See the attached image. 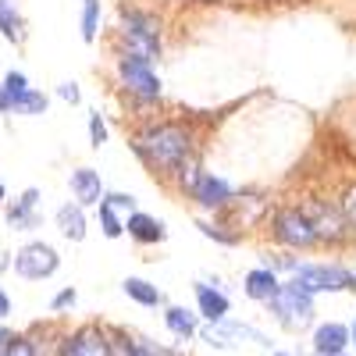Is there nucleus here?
Here are the masks:
<instances>
[{
	"mask_svg": "<svg viewBox=\"0 0 356 356\" xmlns=\"http://www.w3.org/2000/svg\"><path fill=\"white\" fill-rule=\"evenodd\" d=\"M289 282L300 285L307 296L353 292V271L346 264H300V271H296Z\"/></svg>",
	"mask_w": 356,
	"mask_h": 356,
	"instance_id": "39448f33",
	"label": "nucleus"
},
{
	"mask_svg": "<svg viewBox=\"0 0 356 356\" xmlns=\"http://www.w3.org/2000/svg\"><path fill=\"white\" fill-rule=\"evenodd\" d=\"M11 339H15V335L4 328V324H0V356H4V349H8V342H11Z\"/></svg>",
	"mask_w": 356,
	"mask_h": 356,
	"instance_id": "e433bc0d",
	"label": "nucleus"
},
{
	"mask_svg": "<svg viewBox=\"0 0 356 356\" xmlns=\"http://www.w3.org/2000/svg\"><path fill=\"white\" fill-rule=\"evenodd\" d=\"M164 328L178 339V342H193L203 328H200V314L196 310H186V307H164Z\"/></svg>",
	"mask_w": 356,
	"mask_h": 356,
	"instance_id": "f3484780",
	"label": "nucleus"
},
{
	"mask_svg": "<svg viewBox=\"0 0 356 356\" xmlns=\"http://www.w3.org/2000/svg\"><path fill=\"white\" fill-rule=\"evenodd\" d=\"M75 300H79V292H75V289L68 285V289H61V292H57L54 300H50V310H54V314H61V310L75 307Z\"/></svg>",
	"mask_w": 356,
	"mask_h": 356,
	"instance_id": "473e14b6",
	"label": "nucleus"
},
{
	"mask_svg": "<svg viewBox=\"0 0 356 356\" xmlns=\"http://www.w3.org/2000/svg\"><path fill=\"white\" fill-rule=\"evenodd\" d=\"M4 356H40V346L29 339V335H15L4 349Z\"/></svg>",
	"mask_w": 356,
	"mask_h": 356,
	"instance_id": "7c9ffc66",
	"label": "nucleus"
},
{
	"mask_svg": "<svg viewBox=\"0 0 356 356\" xmlns=\"http://www.w3.org/2000/svg\"><path fill=\"white\" fill-rule=\"evenodd\" d=\"M118 82L139 104H157L164 97V86H161V75L154 72V65L132 61V57H122V54H118Z\"/></svg>",
	"mask_w": 356,
	"mask_h": 356,
	"instance_id": "423d86ee",
	"label": "nucleus"
},
{
	"mask_svg": "<svg viewBox=\"0 0 356 356\" xmlns=\"http://www.w3.org/2000/svg\"><path fill=\"white\" fill-rule=\"evenodd\" d=\"M235 196H239V193L228 186V178H221V175H214V171H207V175L200 178V186L193 189L196 207H200V211H211V214H225Z\"/></svg>",
	"mask_w": 356,
	"mask_h": 356,
	"instance_id": "9d476101",
	"label": "nucleus"
},
{
	"mask_svg": "<svg viewBox=\"0 0 356 356\" xmlns=\"http://www.w3.org/2000/svg\"><path fill=\"white\" fill-rule=\"evenodd\" d=\"M118 33H136V36L161 40L164 22H161V15L146 11V8H122V15H118Z\"/></svg>",
	"mask_w": 356,
	"mask_h": 356,
	"instance_id": "2eb2a0df",
	"label": "nucleus"
},
{
	"mask_svg": "<svg viewBox=\"0 0 356 356\" xmlns=\"http://www.w3.org/2000/svg\"><path fill=\"white\" fill-rule=\"evenodd\" d=\"M267 228H271V239L285 250H314V246H321L310 218L300 211V203L275 207L271 218H267Z\"/></svg>",
	"mask_w": 356,
	"mask_h": 356,
	"instance_id": "7ed1b4c3",
	"label": "nucleus"
},
{
	"mask_svg": "<svg viewBox=\"0 0 356 356\" xmlns=\"http://www.w3.org/2000/svg\"><path fill=\"white\" fill-rule=\"evenodd\" d=\"M353 292H356V271H353Z\"/></svg>",
	"mask_w": 356,
	"mask_h": 356,
	"instance_id": "79ce46f5",
	"label": "nucleus"
},
{
	"mask_svg": "<svg viewBox=\"0 0 356 356\" xmlns=\"http://www.w3.org/2000/svg\"><path fill=\"white\" fill-rule=\"evenodd\" d=\"M271 356H292V353H282V349H278V353H271Z\"/></svg>",
	"mask_w": 356,
	"mask_h": 356,
	"instance_id": "a19ab883",
	"label": "nucleus"
},
{
	"mask_svg": "<svg viewBox=\"0 0 356 356\" xmlns=\"http://www.w3.org/2000/svg\"><path fill=\"white\" fill-rule=\"evenodd\" d=\"M339 211H342V218L349 221V228L356 232V182H349V186H342V193H339Z\"/></svg>",
	"mask_w": 356,
	"mask_h": 356,
	"instance_id": "cd10ccee",
	"label": "nucleus"
},
{
	"mask_svg": "<svg viewBox=\"0 0 356 356\" xmlns=\"http://www.w3.org/2000/svg\"><path fill=\"white\" fill-rule=\"evenodd\" d=\"M0 89H4V93H8V100H11V111H15V104L29 93V89H33V86H29V79L22 75V72H8L4 75V82H0Z\"/></svg>",
	"mask_w": 356,
	"mask_h": 356,
	"instance_id": "bb28decb",
	"label": "nucleus"
},
{
	"mask_svg": "<svg viewBox=\"0 0 356 356\" xmlns=\"http://www.w3.org/2000/svg\"><path fill=\"white\" fill-rule=\"evenodd\" d=\"M68 186H72V196H75L79 207H100L104 196H107L104 193V178L93 168H75L68 175Z\"/></svg>",
	"mask_w": 356,
	"mask_h": 356,
	"instance_id": "ddd939ff",
	"label": "nucleus"
},
{
	"mask_svg": "<svg viewBox=\"0 0 356 356\" xmlns=\"http://www.w3.org/2000/svg\"><path fill=\"white\" fill-rule=\"evenodd\" d=\"M36 203H40V189H25L22 200H15L8 207V225L18 228V232L36 228Z\"/></svg>",
	"mask_w": 356,
	"mask_h": 356,
	"instance_id": "a211bd4d",
	"label": "nucleus"
},
{
	"mask_svg": "<svg viewBox=\"0 0 356 356\" xmlns=\"http://www.w3.org/2000/svg\"><path fill=\"white\" fill-rule=\"evenodd\" d=\"M97 211H100V228H104L107 239H122V235H125V218L118 214L114 207H107V203H100Z\"/></svg>",
	"mask_w": 356,
	"mask_h": 356,
	"instance_id": "393cba45",
	"label": "nucleus"
},
{
	"mask_svg": "<svg viewBox=\"0 0 356 356\" xmlns=\"http://www.w3.org/2000/svg\"><path fill=\"white\" fill-rule=\"evenodd\" d=\"M100 36V0H82V40L93 43Z\"/></svg>",
	"mask_w": 356,
	"mask_h": 356,
	"instance_id": "5701e85b",
	"label": "nucleus"
},
{
	"mask_svg": "<svg viewBox=\"0 0 356 356\" xmlns=\"http://www.w3.org/2000/svg\"><path fill=\"white\" fill-rule=\"evenodd\" d=\"M125 232H129V239H136L143 246H157V243L168 239L164 221H157L154 214H143V211H136L132 218H125Z\"/></svg>",
	"mask_w": 356,
	"mask_h": 356,
	"instance_id": "dca6fc26",
	"label": "nucleus"
},
{
	"mask_svg": "<svg viewBox=\"0 0 356 356\" xmlns=\"http://www.w3.org/2000/svg\"><path fill=\"white\" fill-rule=\"evenodd\" d=\"M157 356H182V353H178V349H168V346H161V353Z\"/></svg>",
	"mask_w": 356,
	"mask_h": 356,
	"instance_id": "58836bf2",
	"label": "nucleus"
},
{
	"mask_svg": "<svg viewBox=\"0 0 356 356\" xmlns=\"http://www.w3.org/2000/svg\"><path fill=\"white\" fill-rule=\"evenodd\" d=\"M193 292H196V314H200L207 324H225V321H228L232 300L218 289V282H196Z\"/></svg>",
	"mask_w": 356,
	"mask_h": 356,
	"instance_id": "f8f14e48",
	"label": "nucleus"
},
{
	"mask_svg": "<svg viewBox=\"0 0 356 356\" xmlns=\"http://www.w3.org/2000/svg\"><path fill=\"white\" fill-rule=\"evenodd\" d=\"M349 332H353V349H356V317H353V324H349Z\"/></svg>",
	"mask_w": 356,
	"mask_h": 356,
	"instance_id": "ea45409f",
	"label": "nucleus"
},
{
	"mask_svg": "<svg viewBox=\"0 0 356 356\" xmlns=\"http://www.w3.org/2000/svg\"><path fill=\"white\" fill-rule=\"evenodd\" d=\"M300 264H303V260H296L292 253H267V257H264V267H271L275 275H278V271L296 275V271H300Z\"/></svg>",
	"mask_w": 356,
	"mask_h": 356,
	"instance_id": "c85d7f7f",
	"label": "nucleus"
},
{
	"mask_svg": "<svg viewBox=\"0 0 356 356\" xmlns=\"http://www.w3.org/2000/svg\"><path fill=\"white\" fill-rule=\"evenodd\" d=\"M243 292H246V300H253V303H271L275 296L282 292V278L271 271V267H253V271H246V278H243Z\"/></svg>",
	"mask_w": 356,
	"mask_h": 356,
	"instance_id": "4468645a",
	"label": "nucleus"
},
{
	"mask_svg": "<svg viewBox=\"0 0 356 356\" xmlns=\"http://www.w3.org/2000/svg\"><path fill=\"white\" fill-rule=\"evenodd\" d=\"M207 239H214V243H221V246H239V232H232L225 221H200L196 225Z\"/></svg>",
	"mask_w": 356,
	"mask_h": 356,
	"instance_id": "b1692460",
	"label": "nucleus"
},
{
	"mask_svg": "<svg viewBox=\"0 0 356 356\" xmlns=\"http://www.w3.org/2000/svg\"><path fill=\"white\" fill-rule=\"evenodd\" d=\"M57 267H61V257H57V250L50 243H25L18 253H15V271L25 278V282H43L50 278Z\"/></svg>",
	"mask_w": 356,
	"mask_h": 356,
	"instance_id": "0eeeda50",
	"label": "nucleus"
},
{
	"mask_svg": "<svg viewBox=\"0 0 356 356\" xmlns=\"http://www.w3.org/2000/svg\"><path fill=\"white\" fill-rule=\"evenodd\" d=\"M0 203H4V186H0Z\"/></svg>",
	"mask_w": 356,
	"mask_h": 356,
	"instance_id": "37998d69",
	"label": "nucleus"
},
{
	"mask_svg": "<svg viewBox=\"0 0 356 356\" xmlns=\"http://www.w3.org/2000/svg\"><path fill=\"white\" fill-rule=\"evenodd\" d=\"M47 93H40V89H29V93L15 104V114H29V118H36V114H47Z\"/></svg>",
	"mask_w": 356,
	"mask_h": 356,
	"instance_id": "a878e982",
	"label": "nucleus"
},
{
	"mask_svg": "<svg viewBox=\"0 0 356 356\" xmlns=\"http://www.w3.org/2000/svg\"><path fill=\"white\" fill-rule=\"evenodd\" d=\"M157 353H161V346H157V342H150V339H136L132 356H157Z\"/></svg>",
	"mask_w": 356,
	"mask_h": 356,
	"instance_id": "f704fd0d",
	"label": "nucleus"
},
{
	"mask_svg": "<svg viewBox=\"0 0 356 356\" xmlns=\"http://www.w3.org/2000/svg\"><path fill=\"white\" fill-rule=\"evenodd\" d=\"M218 218H225V225L232 232H243V225L250 228V225H260L264 218H271V200H264L257 193H239V196L232 200L228 211L218 214Z\"/></svg>",
	"mask_w": 356,
	"mask_h": 356,
	"instance_id": "1a4fd4ad",
	"label": "nucleus"
},
{
	"mask_svg": "<svg viewBox=\"0 0 356 356\" xmlns=\"http://www.w3.org/2000/svg\"><path fill=\"white\" fill-rule=\"evenodd\" d=\"M8 267H11V257H8V253H0V271H8Z\"/></svg>",
	"mask_w": 356,
	"mask_h": 356,
	"instance_id": "4c0bfd02",
	"label": "nucleus"
},
{
	"mask_svg": "<svg viewBox=\"0 0 356 356\" xmlns=\"http://www.w3.org/2000/svg\"><path fill=\"white\" fill-rule=\"evenodd\" d=\"M136 157L161 178H171L175 168L196 154V136L186 122H150L132 136Z\"/></svg>",
	"mask_w": 356,
	"mask_h": 356,
	"instance_id": "f257e3e1",
	"label": "nucleus"
},
{
	"mask_svg": "<svg viewBox=\"0 0 356 356\" xmlns=\"http://www.w3.org/2000/svg\"><path fill=\"white\" fill-rule=\"evenodd\" d=\"M0 36L8 43H25V22L18 11V0H0Z\"/></svg>",
	"mask_w": 356,
	"mask_h": 356,
	"instance_id": "aec40b11",
	"label": "nucleus"
},
{
	"mask_svg": "<svg viewBox=\"0 0 356 356\" xmlns=\"http://www.w3.org/2000/svg\"><path fill=\"white\" fill-rule=\"evenodd\" d=\"M353 346V332L342 321H324L310 335V356H346Z\"/></svg>",
	"mask_w": 356,
	"mask_h": 356,
	"instance_id": "9b49d317",
	"label": "nucleus"
},
{
	"mask_svg": "<svg viewBox=\"0 0 356 356\" xmlns=\"http://www.w3.org/2000/svg\"><path fill=\"white\" fill-rule=\"evenodd\" d=\"M207 171H203V161H200V154H193V157H186L182 164L175 168V175H171V186L178 189V193H189L193 196V189L200 186V178H203Z\"/></svg>",
	"mask_w": 356,
	"mask_h": 356,
	"instance_id": "4be33fe9",
	"label": "nucleus"
},
{
	"mask_svg": "<svg viewBox=\"0 0 356 356\" xmlns=\"http://www.w3.org/2000/svg\"><path fill=\"white\" fill-rule=\"evenodd\" d=\"M104 203H107V207H114L118 214H129V218L136 214V196H132V193H107V196H104Z\"/></svg>",
	"mask_w": 356,
	"mask_h": 356,
	"instance_id": "2f4dec72",
	"label": "nucleus"
},
{
	"mask_svg": "<svg viewBox=\"0 0 356 356\" xmlns=\"http://www.w3.org/2000/svg\"><path fill=\"white\" fill-rule=\"evenodd\" d=\"M57 97H61L65 104H79L82 89H79V82H61V86H57Z\"/></svg>",
	"mask_w": 356,
	"mask_h": 356,
	"instance_id": "72a5a7b5",
	"label": "nucleus"
},
{
	"mask_svg": "<svg viewBox=\"0 0 356 356\" xmlns=\"http://www.w3.org/2000/svg\"><path fill=\"white\" fill-rule=\"evenodd\" d=\"M57 228H61L65 239L82 243V239H86V207H79V203H65L61 211H57Z\"/></svg>",
	"mask_w": 356,
	"mask_h": 356,
	"instance_id": "6ab92c4d",
	"label": "nucleus"
},
{
	"mask_svg": "<svg viewBox=\"0 0 356 356\" xmlns=\"http://www.w3.org/2000/svg\"><path fill=\"white\" fill-rule=\"evenodd\" d=\"M267 310H271V317L282 324L285 332H303L314 324V296H307L300 285L292 282H282V292L275 296L271 303H267Z\"/></svg>",
	"mask_w": 356,
	"mask_h": 356,
	"instance_id": "20e7f679",
	"label": "nucleus"
},
{
	"mask_svg": "<svg viewBox=\"0 0 356 356\" xmlns=\"http://www.w3.org/2000/svg\"><path fill=\"white\" fill-rule=\"evenodd\" d=\"M122 289H125L129 300H132V303H139V307H168L164 292H161L154 282H146V278H125V282H122Z\"/></svg>",
	"mask_w": 356,
	"mask_h": 356,
	"instance_id": "412c9836",
	"label": "nucleus"
},
{
	"mask_svg": "<svg viewBox=\"0 0 356 356\" xmlns=\"http://www.w3.org/2000/svg\"><path fill=\"white\" fill-rule=\"evenodd\" d=\"M300 211L310 218V225H314V232H317L321 246L339 250V246L356 243V232H353L349 221L342 218L339 203H332V200H324V196H314V193H310V196L300 200Z\"/></svg>",
	"mask_w": 356,
	"mask_h": 356,
	"instance_id": "f03ea898",
	"label": "nucleus"
},
{
	"mask_svg": "<svg viewBox=\"0 0 356 356\" xmlns=\"http://www.w3.org/2000/svg\"><path fill=\"white\" fill-rule=\"evenodd\" d=\"M346 356H353V353H346Z\"/></svg>",
	"mask_w": 356,
	"mask_h": 356,
	"instance_id": "c03bdc74",
	"label": "nucleus"
},
{
	"mask_svg": "<svg viewBox=\"0 0 356 356\" xmlns=\"http://www.w3.org/2000/svg\"><path fill=\"white\" fill-rule=\"evenodd\" d=\"M8 314H11V296H8L4 289H0V321H4Z\"/></svg>",
	"mask_w": 356,
	"mask_h": 356,
	"instance_id": "c9c22d12",
	"label": "nucleus"
},
{
	"mask_svg": "<svg viewBox=\"0 0 356 356\" xmlns=\"http://www.w3.org/2000/svg\"><path fill=\"white\" fill-rule=\"evenodd\" d=\"M104 143H107V122H104L100 111H93V114H89V146L100 150Z\"/></svg>",
	"mask_w": 356,
	"mask_h": 356,
	"instance_id": "c756f323",
	"label": "nucleus"
},
{
	"mask_svg": "<svg viewBox=\"0 0 356 356\" xmlns=\"http://www.w3.org/2000/svg\"><path fill=\"white\" fill-rule=\"evenodd\" d=\"M57 356H114L111 332H104L100 324H82L57 342Z\"/></svg>",
	"mask_w": 356,
	"mask_h": 356,
	"instance_id": "6e6552de",
	"label": "nucleus"
}]
</instances>
